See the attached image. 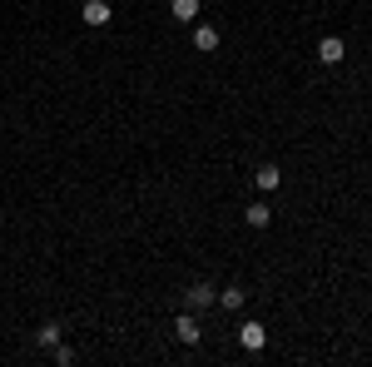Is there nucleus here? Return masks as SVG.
I'll list each match as a JSON object with an SVG mask.
<instances>
[{
  "mask_svg": "<svg viewBox=\"0 0 372 367\" xmlns=\"http://www.w3.org/2000/svg\"><path fill=\"white\" fill-rule=\"evenodd\" d=\"M318 60H323V65H338V60H343V40H338V35L318 40Z\"/></svg>",
  "mask_w": 372,
  "mask_h": 367,
  "instance_id": "nucleus-5",
  "label": "nucleus"
},
{
  "mask_svg": "<svg viewBox=\"0 0 372 367\" xmlns=\"http://www.w3.org/2000/svg\"><path fill=\"white\" fill-rule=\"evenodd\" d=\"M109 15H114V10H109L104 0H85V5H80V20L94 25V30H99V25H109Z\"/></svg>",
  "mask_w": 372,
  "mask_h": 367,
  "instance_id": "nucleus-1",
  "label": "nucleus"
},
{
  "mask_svg": "<svg viewBox=\"0 0 372 367\" xmlns=\"http://www.w3.org/2000/svg\"><path fill=\"white\" fill-rule=\"evenodd\" d=\"M174 338H179V343H198V323H193V313H179V323H174Z\"/></svg>",
  "mask_w": 372,
  "mask_h": 367,
  "instance_id": "nucleus-7",
  "label": "nucleus"
},
{
  "mask_svg": "<svg viewBox=\"0 0 372 367\" xmlns=\"http://www.w3.org/2000/svg\"><path fill=\"white\" fill-rule=\"evenodd\" d=\"M60 333H65L60 323H45V328H40V348H55V343H60Z\"/></svg>",
  "mask_w": 372,
  "mask_h": 367,
  "instance_id": "nucleus-11",
  "label": "nucleus"
},
{
  "mask_svg": "<svg viewBox=\"0 0 372 367\" xmlns=\"http://www.w3.org/2000/svg\"><path fill=\"white\" fill-rule=\"evenodd\" d=\"M174 20H198V0H174Z\"/></svg>",
  "mask_w": 372,
  "mask_h": 367,
  "instance_id": "nucleus-10",
  "label": "nucleus"
},
{
  "mask_svg": "<svg viewBox=\"0 0 372 367\" xmlns=\"http://www.w3.org/2000/svg\"><path fill=\"white\" fill-rule=\"evenodd\" d=\"M213 303H218V288H208V283H193V288H188V308L203 313V308H213Z\"/></svg>",
  "mask_w": 372,
  "mask_h": 367,
  "instance_id": "nucleus-3",
  "label": "nucleus"
},
{
  "mask_svg": "<svg viewBox=\"0 0 372 367\" xmlns=\"http://www.w3.org/2000/svg\"><path fill=\"white\" fill-rule=\"evenodd\" d=\"M193 50H203V55L218 50V30L213 25H193Z\"/></svg>",
  "mask_w": 372,
  "mask_h": 367,
  "instance_id": "nucleus-4",
  "label": "nucleus"
},
{
  "mask_svg": "<svg viewBox=\"0 0 372 367\" xmlns=\"http://www.w3.org/2000/svg\"><path fill=\"white\" fill-rule=\"evenodd\" d=\"M243 218H248L253 228H268V223H273V208H268V203H248V208H243Z\"/></svg>",
  "mask_w": 372,
  "mask_h": 367,
  "instance_id": "nucleus-8",
  "label": "nucleus"
},
{
  "mask_svg": "<svg viewBox=\"0 0 372 367\" xmlns=\"http://www.w3.org/2000/svg\"><path fill=\"white\" fill-rule=\"evenodd\" d=\"M243 303H248V293H243L238 283H233V288H218V308H228V313H238Z\"/></svg>",
  "mask_w": 372,
  "mask_h": 367,
  "instance_id": "nucleus-6",
  "label": "nucleus"
},
{
  "mask_svg": "<svg viewBox=\"0 0 372 367\" xmlns=\"http://www.w3.org/2000/svg\"><path fill=\"white\" fill-rule=\"evenodd\" d=\"M238 343H243L248 353H258V348L268 343V328H263V323H243V328H238Z\"/></svg>",
  "mask_w": 372,
  "mask_h": 367,
  "instance_id": "nucleus-2",
  "label": "nucleus"
},
{
  "mask_svg": "<svg viewBox=\"0 0 372 367\" xmlns=\"http://www.w3.org/2000/svg\"><path fill=\"white\" fill-rule=\"evenodd\" d=\"M278 164H263V169H258V188H263V193H273V188H278Z\"/></svg>",
  "mask_w": 372,
  "mask_h": 367,
  "instance_id": "nucleus-9",
  "label": "nucleus"
}]
</instances>
